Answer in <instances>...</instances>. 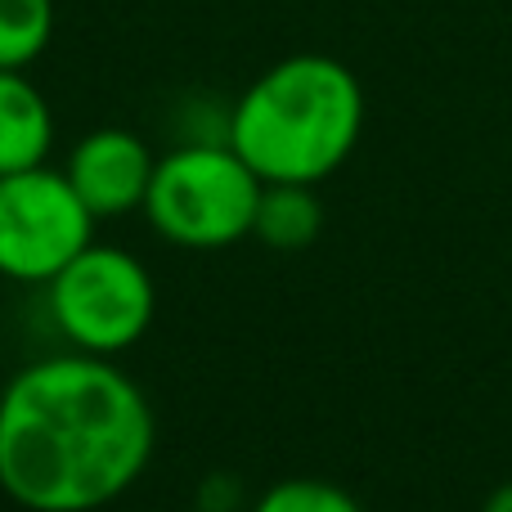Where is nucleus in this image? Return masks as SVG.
<instances>
[{"mask_svg":"<svg viewBox=\"0 0 512 512\" xmlns=\"http://www.w3.org/2000/svg\"><path fill=\"white\" fill-rule=\"evenodd\" d=\"M261 189L265 180L230 149V140H194L158 158L144 216L176 248L221 252L252 239Z\"/></svg>","mask_w":512,"mask_h":512,"instance_id":"nucleus-3","label":"nucleus"},{"mask_svg":"<svg viewBox=\"0 0 512 512\" xmlns=\"http://www.w3.org/2000/svg\"><path fill=\"white\" fill-rule=\"evenodd\" d=\"M45 306L72 351L113 360L149 333L158 315V288L135 252L113 243H86L45 283Z\"/></svg>","mask_w":512,"mask_h":512,"instance_id":"nucleus-4","label":"nucleus"},{"mask_svg":"<svg viewBox=\"0 0 512 512\" xmlns=\"http://www.w3.org/2000/svg\"><path fill=\"white\" fill-rule=\"evenodd\" d=\"M481 512H512V481H504V486L490 490L486 504H481Z\"/></svg>","mask_w":512,"mask_h":512,"instance_id":"nucleus-11","label":"nucleus"},{"mask_svg":"<svg viewBox=\"0 0 512 512\" xmlns=\"http://www.w3.org/2000/svg\"><path fill=\"white\" fill-rule=\"evenodd\" d=\"M95 234V216L54 167L0 176V279L50 283Z\"/></svg>","mask_w":512,"mask_h":512,"instance_id":"nucleus-5","label":"nucleus"},{"mask_svg":"<svg viewBox=\"0 0 512 512\" xmlns=\"http://www.w3.org/2000/svg\"><path fill=\"white\" fill-rule=\"evenodd\" d=\"M54 149L50 99L36 90L27 68H0V176L41 167Z\"/></svg>","mask_w":512,"mask_h":512,"instance_id":"nucleus-7","label":"nucleus"},{"mask_svg":"<svg viewBox=\"0 0 512 512\" xmlns=\"http://www.w3.org/2000/svg\"><path fill=\"white\" fill-rule=\"evenodd\" d=\"M149 396L108 355H45L0 391V490L27 512H95L144 477Z\"/></svg>","mask_w":512,"mask_h":512,"instance_id":"nucleus-1","label":"nucleus"},{"mask_svg":"<svg viewBox=\"0 0 512 512\" xmlns=\"http://www.w3.org/2000/svg\"><path fill=\"white\" fill-rule=\"evenodd\" d=\"M153 149L126 126H99L72 144L63 176L77 189V198L90 207L95 221H117V216L144 212L153 180Z\"/></svg>","mask_w":512,"mask_h":512,"instance_id":"nucleus-6","label":"nucleus"},{"mask_svg":"<svg viewBox=\"0 0 512 512\" xmlns=\"http://www.w3.org/2000/svg\"><path fill=\"white\" fill-rule=\"evenodd\" d=\"M54 36V0H0V68H32Z\"/></svg>","mask_w":512,"mask_h":512,"instance_id":"nucleus-9","label":"nucleus"},{"mask_svg":"<svg viewBox=\"0 0 512 512\" xmlns=\"http://www.w3.org/2000/svg\"><path fill=\"white\" fill-rule=\"evenodd\" d=\"M252 512H364V508L355 504V495L342 490L337 481L288 477V481H274L252 504Z\"/></svg>","mask_w":512,"mask_h":512,"instance_id":"nucleus-10","label":"nucleus"},{"mask_svg":"<svg viewBox=\"0 0 512 512\" xmlns=\"http://www.w3.org/2000/svg\"><path fill=\"white\" fill-rule=\"evenodd\" d=\"M324 230V203L315 198V185H265L256 203L252 239H261L274 252H301Z\"/></svg>","mask_w":512,"mask_h":512,"instance_id":"nucleus-8","label":"nucleus"},{"mask_svg":"<svg viewBox=\"0 0 512 512\" xmlns=\"http://www.w3.org/2000/svg\"><path fill=\"white\" fill-rule=\"evenodd\" d=\"M364 135V86L333 54H288L234 99L225 140L265 185H324Z\"/></svg>","mask_w":512,"mask_h":512,"instance_id":"nucleus-2","label":"nucleus"}]
</instances>
